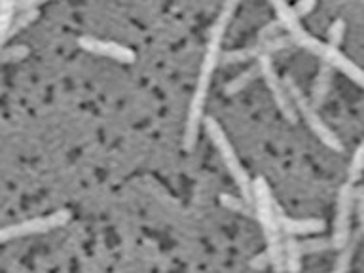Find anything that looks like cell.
Segmentation results:
<instances>
[{"label": "cell", "mask_w": 364, "mask_h": 273, "mask_svg": "<svg viewBox=\"0 0 364 273\" xmlns=\"http://www.w3.org/2000/svg\"><path fill=\"white\" fill-rule=\"evenodd\" d=\"M237 2L233 0H226L224 8H222L220 16L216 17L215 25L210 27L209 34V44H207V51H205L203 63H201V70H199L198 85L193 91L192 102H190V110H188V119H186V131H184V148L192 150L198 142V133L199 125L203 122V112H205V101H207V91H209L210 78L215 74L218 63H220V44L224 34L228 31V25L232 21L233 14L237 10Z\"/></svg>", "instance_id": "6da1fadb"}, {"label": "cell", "mask_w": 364, "mask_h": 273, "mask_svg": "<svg viewBox=\"0 0 364 273\" xmlns=\"http://www.w3.org/2000/svg\"><path fill=\"white\" fill-rule=\"evenodd\" d=\"M252 203H255L256 218L260 220L264 235H266V252L269 256V266H273V269H277V272H284L283 239H281V228H279L277 220L279 205L273 199L266 178H262V176L252 181Z\"/></svg>", "instance_id": "7a4b0ae2"}, {"label": "cell", "mask_w": 364, "mask_h": 273, "mask_svg": "<svg viewBox=\"0 0 364 273\" xmlns=\"http://www.w3.org/2000/svg\"><path fill=\"white\" fill-rule=\"evenodd\" d=\"M205 131H207V135L213 141V144L216 146V150L220 152V158L226 165V169L230 171V175L233 176V181L237 184L239 192H241V198L245 201H249L252 203V181H250L249 173L243 167V164L239 161L237 152L233 150L232 142L226 136V133L222 131V127L218 125V122L213 118L205 119Z\"/></svg>", "instance_id": "3957f363"}, {"label": "cell", "mask_w": 364, "mask_h": 273, "mask_svg": "<svg viewBox=\"0 0 364 273\" xmlns=\"http://www.w3.org/2000/svg\"><path fill=\"white\" fill-rule=\"evenodd\" d=\"M283 82L287 91H289L290 99H292L294 108L301 114V118H304V122L309 125V129L318 136V141L323 142L324 146H328L330 150H334V152H343V144H341L340 136L336 135L334 131L324 124L323 118H321L317 110H315V105L309 102V99L304 95V91L298 87V84H296L294 80L290 78V76H287Z\"/></svg>", "instance_id": "277c9868"}, {"label": "cell", "mask_w": 364, "mask_h": 273, "mask_svg": "<svg viewBox=\"0 0 364 273\" xmlns=\"http://www.w3.org/2000/svg\"><path fill=\"white\" fill-rule=\"evenodd\" d=\"M294 42L296 46H300L304 50L311 51V53H315L317 57H321L324 63H328V65L336 67L338 70H341V73L346 74V76H349L355 84H358L364 90V70L360 67H357L349 57L343 55L338 48H334V46L330 44H324V42H321V40L317 38H313V36H309L306 31L298 34L294 38Z\"/></svg>", "instance_id": "5b68a950"}, {"label": "cell", "mask_w": 364, "mask_h": 273, "mask_svg": "<svg viewBox=\"0 0 364 273\" xmlns=\"http://www.w3.org/2000/svg\"><path fill=\"white\" fill-rule=\"evenodd\" d=\"M70 220V210L61 209L51 213L48 216H38V218H31V220L19 222V224H11V226L0 228V245L8 243L11 239L27 237L34 233H46L55 230V228L65 226Z\"/></svg>", "instance_id": "8992f818"}, {"label": "cell", "mask_w": 364, "mask_h": 273, "mask_svg": "<svg viewBox=\"0 0 364 273\" xmlns=\"http://www.w3.org/2000/svg\"><path fill=\"white\" fill-rule=\"evenodd\" d=\"M355 192L357 190L353 186V181H349L340 188V193H338L334 233H332V247L338 250L343 249L349 237H351V215L353 207H355Z\"/></svg>", "instance_id": "52a82bcc"}, {"label": "cell", "mask_w": 364, "mask_h": 273, "mask_svg": "<svg viewBox=\"0 0 364 273\" xmlns=\"http://www.w3.org/2000/svg\"><path fill=\"white\" fill-rule=\"evenodd\" d=\"M296 42L294 38L287 34H279L275 38H269V40H258L255 46H249V48H245V50H232L224 53L220 57V63L224 65H237V63H243V61H250V59H260V57H269L272 53H277V51H284V50H290V48H294Z\"/></svg>", "instance_id": "ba28073f"}, {"label": "cell", "mask_w": 364, "mask_h": 273, "mask_svg": "<svg viewBox=\"0 0 364 273\" xmlns=\"http://www.w3.org/2000/svg\"><path fill=\"white\" fill-rule=\"evenodd\" d=\"M258 65H260V74L264 76L267 87L272 91L273 101H275L277 108L284 116V119H289L290 124H296V108L292 105V99H290L289 91L284 87V82L279 78L277 70L273 67V63L269 61V57H260Z\"/></svg>", "instance_id": "9c48e42d"}, {"label": "cell", "mask_w": 364, "mask_h": 273, "mask_svg": "<svg viewBox=\"0 0 364 273\" xmlns=\"http://www.w3.org/2000/svg\"><path fill=\"white\" fill-rule=\"evenodd\" d=\"M78 44L82 50L90 51V53H95V55L110 57V59H116L119 63H133L135 61V51L125 48L122 44H116V42H108V40H99V38H90V36H82L78 40Z\"/></svg>", "instance_id": "30bf717a"}, {"label": "cell", "mask_w": 364, "mask_h": 273, "mask_svg": "<svg viewBox=\"0 0 364 273\" xmlns=\"http://www.w3.org/2000/svg\"><path fill=\"white\" fill-rule=\"evenodd\" d=\"M277 220L281 232L287 235H309V233H318L324 230V222L318 218H306V220H296L289 218L283 210L277 207Z\"/></svg>", "instance_id": "8fae6325"}, {"label": "cell", "mask_w": 364, "mask_h": 273, "mask_svg": "<svg viewBox=\"0 0 364 273\" xmlns=\"http://www.w3.org/2000/svg\"><path fill=\"white\" fill-rule=\"evenodd\" d=\"M273 6V10L277 14L279 21L283 25L284 31H289V34L292 38H296L298 34L304 31V27L300 25V17L296 16V11L292 6H289L287 0H269Z\"/></svg>", "instance_id": "7c38bea8"}, {"label": "cell", "mask_w": 364, "mask_h": 273, "mask_svg": "<svg viewBox=\"0 0 364 273\" xmlns=\"http://www.w3.org/2000/svg\"><path fill=\"white\" fill-rule=\"evenodd\" d=\"M330 84H332V65L323 61V65L318 67V73L315 76V82H313L311 87V102L315 107L324 102L330 91Z\"/></svg>", "instance_id": "4fadbf2b"}, {"label": "cell", "mask_w": 364, "mask_h": 273, "mask_svg": "<svg viewBox=\"0 0 364 273\" xmlns=\"http://www.w3.org/2000/svg\"><path fill=\"white\" fill-rule=\"evenodd\" d=\"M258 76H262L260 65H256V67L245 70V73H241L239 76H235L232 82H228V84L224 85V93H226V95H235V93H239L243 87H247V85H249L255 78H258Z\"/></svg>", "instance_id": "5bb4252c"}, {"label": "cell", "mask_w": 364, "mask_h": 273, "mask_svg": "<svg viewBox=\"0 0 364 273\" xmlns=\"http://www.w3.org/2000/svg\"><path fill=\"white\" fill-rule=\"evenodd\" d=\"M17 0H0V46L10 38L8 28L14 21V11H16Z\"/></svg>", "instance_id": "9a60e30c"}, {"label": "cell", "mask_w": 364, "mask_h": 273, "mask_svg": "<svg viewBox=\"0 0 364 273\" xmlns=\"http://www.w3.org/2000/svg\"><path fill=\"white\" fill-rule=\"evenodd\" d=\"M283 255H284V269L289 272H300V247H298V241L292 239L289 235L287 241H283Z\"/></svg>", "instance_id": "2e32d148"}, {"label": "cell", "mask_w": 364, "mask_h": 273, "mask_svg": "<svg viewBox=\"0 0 364 273\" xmlns=\"http://www.w3.org/2000/svg\"><path fill=\"white\" fill-rule=\"evenodd\" d=\"M36 17H38V10H36V8H23L21 14L14 17V21H11L10 28H8V34H10V38L16 33H19L21 28H25L27 25H31V23H33Z\"/></svg>", "instance_id": "e0dca14e"}, {"label": "cell", "mask_w": 364, "mask_h": 273, "mask_svg": "<svg viewBox=\"0 0 364 273\" xmlns=\"http://www.w3.org/2000/svg\"><path fill=\"white\" fill-rule=\"evenodd\" d=\"M220 203L226 207V209L233 210V213H239V215L250 216L252 215V203L249 201H245L243 198H233V196H226V193H222L220 196Z\"/></svg>", "instance_id": "ac0fdd59"}, {"label": "cell", "mask_w": 364, "mask_h": 273, "mask_svg": "<svg viewBox=\"0 0 364 273\" xmlns=\"http://www.w3.org/2000/svg\"><path fill=\"white\" fill-rule=\"evenodd\" d=\"M301 255H313V252H323V250L332 249V239H307V241H298Z\"/></svg>", "instance_id": "d6986e66"}, {"label": "cell", "mask_w": 364, "mask_h": 273, "mask_svg": "<svg viewBox=\"0 0 364 273\" xmlns=\"http://www.w3.org/2000/svg\"><path fill=\"white\" fill-rule=\"evenodd\" d=\"M340 250H341L340 258H338V262H336L334 269L336 272H346V269H349V266H351L353 252H355V243L351 241V237H349V241L346 243V247Z\"/></svg>", "instance_id": "ffe728a7"}, {"label": "cell", "mask_w": 364, "mask_h": 273, "mask_svg": "<svg viewBox=\"0 0 364 273\" xmlns=\"http://www.w3.org/2000/svg\"><path fill=\"white\" fill-rule=\"evenodd\" d=\"M364 171V141L360 142V146L357 148V152L353 156L351 165H349V176L351 181H357L358 176L363 175Z\"/></svg>", "instance_id": "44dd1931"}, {"label": "cell", "mask_w": 364, "mask_h": 273, "mask_svg": "<svg viewBox=\"0 0 364 273\" xmlns=\"http://www.w3.org/2000/svg\"><path fill=\"white\" fill-rule=\"evenodd\" d=\"M28 55V50L25 46H14V48H6L0 50V63H10V61H19L23 57Z\"/></svg>", "instance_id": "7402d4cb"}, {"label": "cell", "mask_w": 364, "mask_h": 273, "mask_svg": "<svg viewBox=\"0 0 364 273\" xmlns=\"http://www.w3.org/2000/svg\"><path fill=\"white\" fill-rule=\"evenodd\" d=\"M343 36H346V23L341 21V19H338V21L332 23L328 28V44L338 48V46L343 42Z\"/></svg>", "instance_id": "603a6c76"}, {"label": "cell", "mask_w": 364, "mask_h": 273, "mask_svg": "<svg viewBox=\"0 0 364 273\" xmlns=\"http://www.w3.org/2000/svg\"><path fill=\"white\" fill-rule=\"evenodd\" d=\"M281 21H272L267 23L266 27L262 28V33L258 34V40H269V38H275V36H279V31H281Z\"/></svg>", "instance_id": "cb8c5ba5"}, {"label": "cell", "mask_w": 364, "mask_h": 273, "mask_svg": "<svg viewBox=\"0 0 364 273\" xmlns=\"http://www.w3.org/2000/svg\"><path fill=\"white\" fill-rule=\"evenodd\" d=\"M355 205H357L358 222H360V228H363L364 232V188H357V192H355Z\"/></svg>", "instance_id": "d4e9b609"}, {"label": "cell", "mask_w": 364, "mask_h": 273, "mask_svg": "<svg viewBox=\"0 0 364 273\" xmlns=\"http://www.w3.org/2000/svg\"><path fill=\"white\" fill-rule=\"evenodd\" d=\"M315 0H298V4L294 6V11H296V16L298 17H304L307 16V14H311L313 8H315Z\"/></svg>", "instance_id": "484cf974"}, {"label": "cell", "mask_w": 364, "mask_h": 273, "mask_svg": "<svg viewBox=\"0 0 364 273\" xmlns=\"http://www.w3.org/2000/svg\"><path fill=\"white\" fill-rule=\"evenodd\" d=\"M267 266H269V256H267V252L255 256V258L250 260V267H255V269H264V267Z\"/></svg>", "instance_id": "4316f807"}, {"label": "cell", "mask_w": 364, "mask_h": 273, "mask_svg": "<svg viewBox=\"0 0 364 273\" xmlns=\"http://www.w3.org/2000/svg\"><path fill=\"white\" fill-rule=\"evenodd\" d=\"M42 2H48V0H17V6L23 10V8H36Z\"/></svg>", "instance_id": "83f0119b"}]
</instances>
